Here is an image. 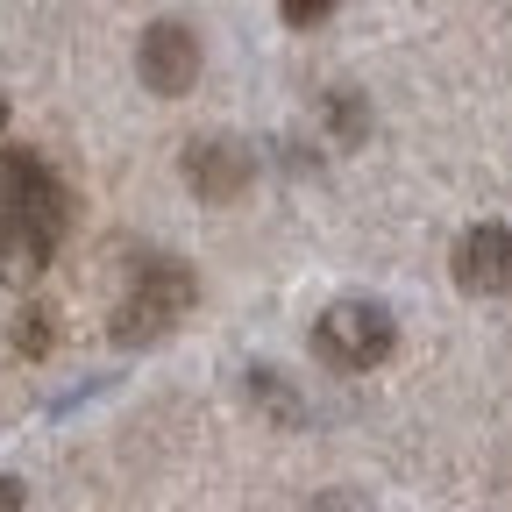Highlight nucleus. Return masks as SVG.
<instances>
[{"mask_svg":"<svg viewBox=\"0 0 512 512\" xmlns=\"http://www.w3.org/2000/svg\"><path fill=\"white\" fill-rule=\"evenodd\" d=\"M192 299H200V278H192L185 264H150L136 285L121 292V306H114V342H121V349L164 342L178 320L192 313Z\"/></svg>","mask_w":512,"mask_h":512,"instance_id":"obj_1","label":"nucleus"},{"mask_svg":"<svg viewBox=\"0 0 512 512\" xmlns=\"http://www.w3.org/2000/svg\"><path fill=\"white\" fill-rule=\"evenodd\" d=\"M399 349V320L384 299H335L328 313L313 320V356L320 363H335V370H370Z\"/></svg>","mask_w":512,"mask_h":512,"instance_id":"obj_2","label":"nucleus"},{"mask_svg":"<svg viewBox=\"0 0 512 512\" xmlns=\"http://www.w3.org/2000/svg\"><path fill=\"white\" fill-rule=\"evenodd\" d=\"M0 214H22L50 235H64V221H72V185L57 178V164L29 143H8L0 150Z\"/></svg>","mask_w":512,"mask_h":512,"instance_id":"obj_3","label":"nucleus"},{"mask_svg":"<svg viewBox=\"0 0 512 512\" xmlns=\"http://www.w3.org/2000/svg\"><path fill=\"white\" fill-rule=\"evenodd\" d=\"M136 79H143L157 100L192 93V79H200V36H192L185 22H150L143 43H136Z\"/></svg>","mask_w":512,"mask_h":512,"instance_id":"obj_4","label":"nucleus"},{"mask_svg":"<svg viewBox=\"0 0 512 512\" xmlns=\"http://www.w3.org/2000/svg\"><path fill=\"white\" fill-rule=\"evenodd\" d=\"M448 271H456V285L477 292V299H505V292H512V228H505V221L463 228L456 256H448Z\"/></svg>","mask_w":512,"mask_h":512,"instance_id":"obj_5","label":"nucleus"},{"mask_svg":"<svg viewBox=\"0 0 512 512\" xmlns=\"http://www.w3.org/2000/svg\"><path fill=\"white\" fill-rule=\"evenodd\" d=\"M256 178V150L249 143H228V136H200L185 150V185H192V200H207V207H221V200H235V192Z\"/></svg>","mask_w":512,"mask_h":512,"instance_id":"obj_6","label":"nucleus"},{"mask_svg":"<svg viewBox=\"0 0 512 512\" xmlns=\"http://www.w3.org/2000/svg\"><path fill=\"white\" fill-rule=\"evenodd\" d=\"M50 249H57L50 228L22 221V214H0V285H36L50 271Z\"/></svg>","mask_w":512,"mask_h":512,"instance_id":"obj_7","label":"nucleus"},{"mask_svg":"<svg viewBox=\"0 0 512 512\" xmlns=\"http://www.w3.org/2000/svg\"><path fill=\"white\" fill-rule=\"evenodd\" d=\"M50 320H57L50 306H22V313H15V349H22V356H43V349L57 342Z\"/></svg>","mask_w":512,"mask_h":512,"instance_id":"obj_8","label":"nucleus"},{"mask_svg":"<svg viewBox=\"0 0 512 512\" xmlns=\"http://www.w3.org/2000/svg\"><path fill=\"white\" fill-rule=\"evenodd\" d=\"M249 392L264 399L278 420H299V392H278V370H249Z\"/></svg>","mask_w":512,"mask_h":512,"instance_id":"obj_9","label":"nucleus"},{"mask_svg":"<svg viewBox=\"0 0 512 512\" xmlns=\"http://www.w3.org/2000/svg\"><path fill=\"white\" fill-rule=\"evenodd\" d=\"M342 8V0H278V15L292 22V29H313V22H328Z\"/></svg>","mask_w":512,"mask_h":512,"instance_id":"obj_10","label":"nucleus"},{"mask_svg":"<svg viewBox=\"0 0 512 512\" xmlns=\"http://www.w3.org/2000/svg\"><path fill=\"white\" fill-rule=\"evenodd\" d=\"M328 121L342 128V136H349V143H356V136H363V128H370V121H363V100H356V93H335V100H328Z\"/></svg>","mask_w":512,"mask_h":512,"instance_id":"obj_11","label":"nucleus"},{"mask_svg":"<svg viewBox=\"0 0 512 512\" xmlns=\"http://www.w3.org/2000/svg\"><path fill=\"white\" fill-rule=\"evenodd\" d=\"M0 512H22V484L15 477H0Z\"/></svg>","mask_w":512,"mask_h":512,"instance_id":"obj_12","label":"nucleus"},{"mask_svg":"<svg viewBox=\"0 0 512 512\" xmlns=\"http://www.w3.org/2000/svg\"><path fill=\"white\" fill-rule=\"evenodd\" d=\"M0 128H8V93H0Z\"/></svg>","mask_w":512,"mask_h":512,"instance_id":"obj_13","label":"nucleus"}]
</instances>
